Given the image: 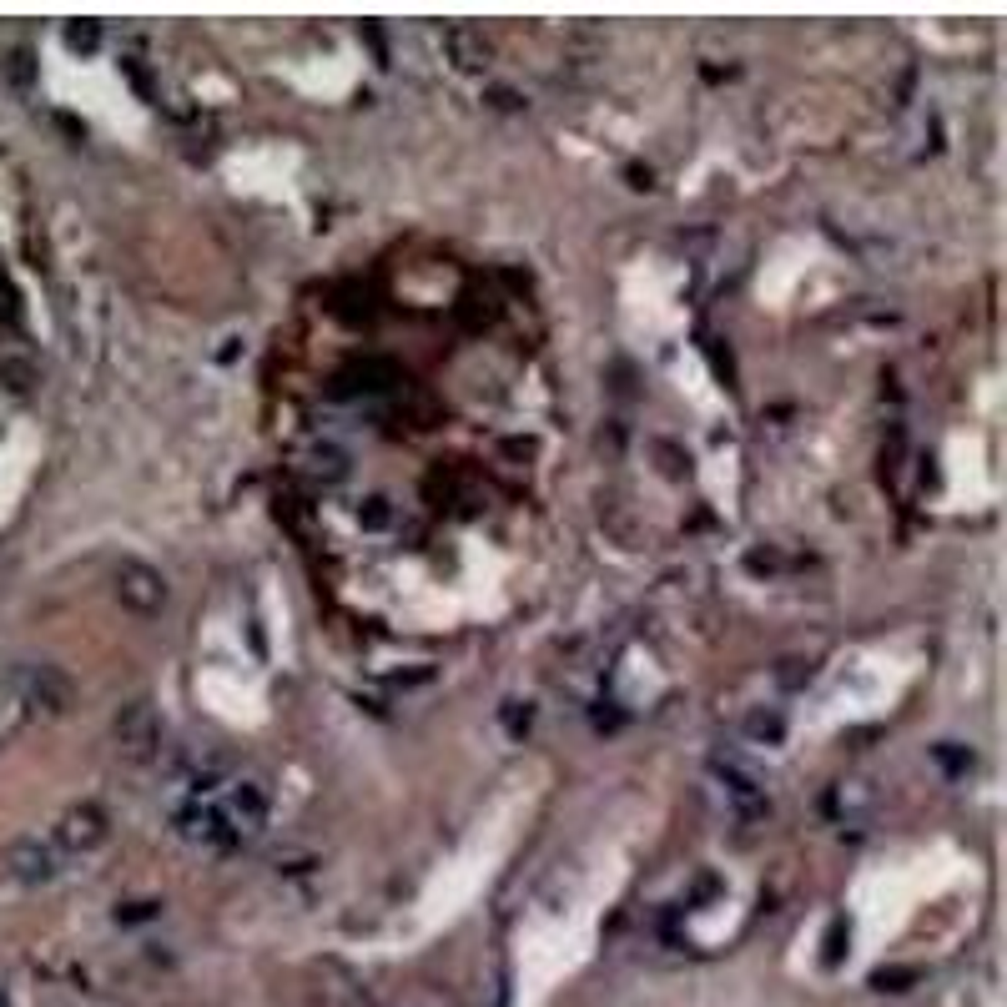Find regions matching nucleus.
Wrapping results in <instances>:
<instances>
[{
	"mask_svg": "<svg viewBox=\"0 0 1007 1007\" xmlns=\"http://www.w3.org/2000/svg\"><path fill=\"white\" fill-rule=\"evenodd\" d=\"M116 746L126 750L131 760H152L156 746H162V720H156V710L146 700H131L121 705L116 715Z\"/></svg>",
	"mask_w": 1007,
	"mask_h": 1007,
	"instance_id": "1",
	"label": "nucleus"
},
{
	"mask_svg": "<svg viewBox=\"0 0 1007 1007\" xmlns=\"http://www.w3.org/2000/svg\"><path fill=\"white\" fill-rule=\"evenodd\" d=\"M116 595H121V605L136 609V615H156V609L166 605V579L152 569V564L126 559L116 569Z\"/></svg>",
	"mask_w": 1007,
	"mask_h": 1007,
	"instance_id": "2",
	"label": "nucleus"
},
{
	"mask_svg": "<svg viewBox=\"0 0 1007 1007\" xmlns=\"http://www.w3.org/2000/svg\"><path fill=\"white\" fill-rule=\"evenodd\" d=\"M21 700L31 705L35 715H61L71 705V680H65L55 665H31L21 675Z\"/></svg>",
	"mask_w": 1007,
	"mask_h": 1007,
	"instance_id": "3",
	"label": "nucleus"
},
{
	"mask_svg": "<svg viewBox=\"0 0 1007 1007\" xmlns=\"http://www.w3.org/2000/svg\"><path fill=\"white\" fill-rule=\"evenodd\" d=\"M101 836H106V816L96 806H71L61 816V826H55V846L61 851H91V846H101Z\"/></svg>",
	"mask_w": 1007,
	"mask_h": 1007,
	"instance_id": "4",
	"label": "nucleus"
},
{
	"mask_svg": "<svg viewBox=\"0 0 1007 1007\" xmlns=\"http://www.w3.org/2000/svg\"><path fill=\"white\" fill-rule=\"evenodd\" d=\"M5 867H11L21 881H51L55 877V846L41 841V836H21V841H11V851H5Z\"/></svg>",
	"mask_w": 1007,
	"mask_h": 1007,
	"instance_id": "5",
	"label": "nucleus"
},
{
	"mask_svg": "<svg viewBox=\"0 0 1007 1007\" xmlns=\"http://www.w3.org/2000/svg\"><path fill=\"white\" fill-rule=\"evenodd\" d=\"M222 816H227V826H232L237 836H242V831L252 836V831L262 826V816H267V796H262V786H252V780H237V786H232V796H227V811H222Z\"/></svg>",
	"mask_w": 1007,
	"mask_h": 1007,
	"instance_id": "6",
	"label": "nucleus"
},
{
	"mask_svg": "<svg viewBox=\"0 0 1007 1007\" xmlns=\"http://www.w3.org/2000/svg\"><path fill=\"white\" fill-rule=\"evenodd\" d=\"M444 51L458 71H484L488 65V41L474 25H444Z\"/></svg>",
	"mask_w": 1007,
	"mask_h": 1007,
	"instance_id": "7",
	"label": "nucleus"
},
{
	"mask_svg": "<svg viewBox=\"0 0 1007 1007\" xmlns=\"http://www.w3.org/2000/svg\"><path fill=\"white\" fill-rule=\"evenodd\" d=\"M393 383H398V368L383 363V357H368V363H353L337 378V393H388Z\"/></svg>",
	"mask_w": 1007,
	"mask_h": 1007,
	"instance_id": "8",
	"label": "nucleus"
},
{
	"mask_svg": "<svg viewBox=\"0 0 1007 1007\" xmlns=\"http://www.w3.org/2000/svg\"><path fill=\"white\" fill-rule=\"evenodd\" d=\"M746 736H750V740H760V746H776V740L786 736V720H780L776 710H750Z\"/></svg>",
	"mask_w": 1007,
	"mask_h": 1007,
	"instance_id": "9",
	"label": "nucleus"
},
{
	"mask_svg": "<svg viewBox=\"0 0 1007 1007\" xmlns=\"http://www.w3.org/2000/svg\"><path fill=\"white\" fill-rule=\"evenodd\" d=\"M313 474L327 478V484H337V478H347V454L333 444H317L313 448Z\"/></svg>",
	"mask_w": 1007,
	"mask_h": 1007,
	"instance_id": "10",
	"label": "nucleus"
},
{
	"mask_svg": "<svg viewBox=\"0 0 1007 1007\" xmlns=\"http://www.w3.org/2000/svg\"><path fill=\"white\" fill-rule=\"evenodd\" d=\"M458 317H464L468 327H478V323H494V317H498L494 293H464V307H458Z\"/></svg>",
	"mask_w": 1007,
	"mask_h": 1007,
	"instance_id": "11",
	"label": "nucleus"
},
{
	"mask_svg": "<svg viewBox=\"0 0 1007 1007\" xmlns=\"http://www.w3.org/2000/svg\"><path fill=\"white\" fill-rule=\"evenodd\" d=\"M0 378H5V388H11V393H31L35 388V368H31V363H21V357H5V363H0Z\"/></svg>",
	"mask_w": 1007,
	"mask_h": 1007,
	"instance_id": "12",
	"label": "nucleus"
},
{
	"mask_svg": "<svg viewBox=\"0 0 1007 1007\" xmlns=\"http://www.w3.org/2000/svg\"><path fill=\"white\" fill-rule=\"evenodd\" d=\"M65 41L76 45V51H96V45H101V25H96V21H76V25H65Z\"/></svg>",
	"mask_w": 1007,
	"mask_h": 1007,
	"instance_id": "13",
	"label": "nucleus"
},
{
	"mask_svg": "<svg viewBox=\"0 0 1007 1007\" xmlns=\"http://www.w3.org/2000/svg\"><path fill=\"white\" fill-rule=\"evenodd\" d=\"M357 519H363V529H383L388 524V498H363V509H357Z\"/></svg>",
	"mask_w": 1007,
	"mask_h": 1007,
	"instance_id": "14",
	"label": "nucleus"
},
{
	"mask_svg": "<svg viewBox=\"0 0 1007 1007\" xmlns=\"http://www.w3.org/2000/svg\"><path fill=\"white\" fill-rule=\"evenodd\" d=\"M31 76H35L31 51H15V55H11V81H15V86H31Z\"/></svg>",
	"mask_w": 1007,
	"mask_h": 1007,
	"instance_id": "15",
	"label": "nucleus"
},
{
	"mask_svg": "<svg viewBox=\"0 0 1007 1007\" xmlns=\"http://www.w3.org/2000/svg\"><path fill=\"white\" fill-rule=\"evenodd\" d=\"M494 106H498V111H519V106H524V101H519V96H514V91H509V86H498V91H494Z\"/></svg>",
	"mask_w": 1007,
	"mask_h": 1007,
	"instance_id": "16",
	"label": "nucleus"
},
{
	"mask_svg": "<svg viewBox=\"0 0 1007 1007\" xmlns=\"http://www.w3.org/2000/svg\"><path fill=\"white\" fill-rule=\"evenodd\" d=\"M0 1007H5V1002H0Z\"/></svg>",
	"mask_w": 1007,
	"mask_h": 1007,
	"instance_id": "17",
	"label": "nucleus"
}]
</instances>
